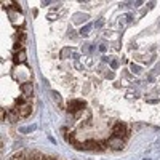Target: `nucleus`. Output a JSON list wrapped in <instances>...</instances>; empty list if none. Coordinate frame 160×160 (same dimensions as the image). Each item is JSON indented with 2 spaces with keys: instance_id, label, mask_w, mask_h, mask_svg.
Wrapping results in <instances>:
<instances>
[{
  "instance_id": "1",
  "label": "nucleus",
  "mask_w": 160,
  "mask_h": 160,
  "mask_svg": "<svg viewBox=\"0 0 160 160\" xmlns=\"http://www.w3.org/2000/svg\"><path fill=\"white\" fill-rule=\"evenodd\" d=\"M85 101H80V99H71L69 102H68V112H71V114H77V112H80V111H83V108H85Z\"/></svg>"
},
{
  "instance_id": "2",
  "label": "nucleus",
  "mask_w": 160,
  "mask_h": 160,
  "mask_svg": "<svg viewBox=\"0 0 160 160\" xmlns=\"http://www.w3.org/2000/svg\"><path fill=\"white\" fill-rule=\"evenodd\" d=\"M127 135V128L123 123H115L114 128H112V136H117V138H123Z\"/></svg>"
},
{
  "instance_id": "3",
  "label": "nucleus",
  "mask_w": 160,
  "mask_h": 160,
  "mask_svg": "<svg viewBox=\"0 0 160 160\" xmlns=\"http://www.w3.org/2000/svg\"><path fill=\"white\" fill-rule=\"evenodd\" d=\"M108 142H109V148H112V149H115V151H118V149H122V148H123V141H122V138L112 136Z\"/></svg>"
},
{
  "instance_id": "4",
  "label": "nucleus",
  "mask_w": 160,
  "mask_h": 160,
  "mask_svg": "<svg viewBox=\"0 0 160 160\" xmlns=\"http://www.w3.org/2000/svg\"><path fill=\"white\" fill-rule=\"evenodd\" d=\"M18 111H19V115L21 117H29L32 114V106L29 102H26V104L21 106V108H18Z\"/></svg>"
},
{
  "instance_id": "5",
  "label": "nucleus",
  "mask_w": 160,
  "mask_h": 160,
  "mask_svg": "<svg viewBox=\"0 0 160 160\" xmlns=\"http://www.w3.org/2000/svg\"><path fill=\"white\" fill-rule=\"evenodd\" d=\"M21 91L26 98H31L32 93H34V88H32V83H22L21 85Z\"/></svg>"
},
{
  "instance_id": "6",
  "label": "nucleus",
  "mask_w": 160,
  "mask_h": 160,
  "mask_svg": "<svg viewBox=\"0 0 160 160\" xmlns=\"http://www.w3.org/2000/svg\"><path fill=\"white\" fill-rule=\"evenodd\" d=\"M15 62H16V64H19V62H26V51H24V50H21L19 53H16Z\"/></svg>"
},
{
  "instance_id": "7",
  "label": "nucleus",
  "mask_w": 160,
  "mask_h": 160,
  "mask_svg": "<svg viewBox=\"0 0 160 160\" xmlns=\"http://www.w3.org/2000/svg\"><path fill=\"white\" fill-rule=\"evenodd\" d=\"M69 55V48H66V50H62V53H61V58H66Z\"/></svg>"
}]
</instances>
